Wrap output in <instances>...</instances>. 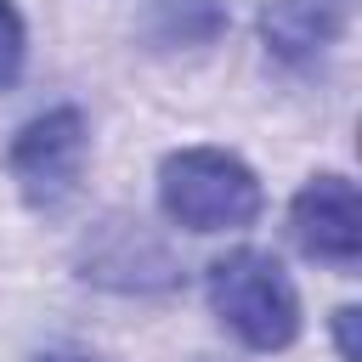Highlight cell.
<instances>
[{"label": "cell", "mask_w": 362, "mask_h": 362, "mask_svg": "<svg viewBox=\"0 0 362 362\" xmlns=\"http://www.w3.org/2000/svg\"><path fill=\"white\" fill-rule=\"evenodd\" d=\"M85 277L113 288H170L175 266L158 238H147L136 221H107L96 243H85Z\"/></svg>", "instance_id": "cell-5"}, {"label": "cell", "mask_w": 362, "mask_h": 362, "mask_svg": "<svg viewBox=\"0 0 362 362\" xmlns=\"http://www.w3.org/2000/svg\"><path fill=\"white\" fill-rule=\"evenodd\" d=\"M345 17H351V0H272L260 11V40L283 62H311L339 40Z\"/></svg>", "instance_id": "cell-6"}, {"label": "cell", "mask_w": 362, "mask_h": 362, "mask_svg": "<svg viewBox=\"0 0 362 362\" xmlns=\"http://www.w3.org/2000/svg\"><path fill=\"white\" fill-rule=\"evenodd\" d=\"M34 362H96V356H85V351H40Z\"/></svg>", "instance_id": "cell-10"}, {"label": "cell", "mask_w": 362, "mask_h": 362, "mask_svg": "<svg viewBox=\"0 0 362 362\" xmlns=\"http://www.w3.org/2000/svg\"><path fill=\"white\" fill-rule=\"evenodd\" d=\"M23 51H28L23 17H17V6H11V0H0V85H11V79H17V68H23Z\"/></svg>", "instance_id": "cell-8"}, {"label": "cell", "mask_w": 362, "mask_h": 362, "mask_svg": "<svg viewBox=\"0 0 362 362\" xmlns=\"http://www.w3.org/2000/svg\"><path fill=\"white\" fill-rule=\"evenodd\" d=\"M85 158H90V130H85L79 107H51V113L28 119L17 130V141L6 147V170L28 209H62L79 192Z\"/></svg>", "instance_id": "cell-3"}, {"label": "cell", "mask_w": 362, "mask_h": 362, "mask_svg": "<svg viewBox=\"0 0 362 362\" xmlns=\"http://www.w3.org/2000/svg\"><path fill=\"white\" fill-rule=\"evenodd\" d=\"M226 28V0H153L141 17V34L158 51H181V45H209Z\"/></svg>", "instance_id": "cell-7"}, {"label": "cell", "mask_w": 362, "mask_h": 362, "mask_svg": "<svg viewBox=\"0 0 362 362\" xmlns=\"http://www.w3.org/2000/svg\"><path fill=\"white\" fill-rule=\"evenodd\" d=\"M288 226H294V243L311 260H328V266H356L362 260V204H356V187L334 170L311 175L294 192Z\"/></svg>", "instance_id": "cell-4"}, {"label": "cell", "mask_w": 362, "mask_h": 362, "mask_svg": "<svg viewBox=\"0 0 362 362\" xmlns=\"http://www.w3.org/2000/svg\"><path fill=\"white\" fill-rule=\"evenodd\" d=\"M209 311L249 351H288L300 339V294L266 249H232L209 266Z\"/></svg>", "instance_id": "cell-2"}, {"label": "cell", "mask_w": 362, "mask_h": 362, "mask_svg": "<svg viewBox=\"0 0 362 362\" xmlns=\"http://www.w3.org/2000/svg\"><path fill=\"white\" fill-rule=\"evenodd\" d=\"M158 204L187 232H238L255 226L266 192L243 158L221 147H181L158 164Z\"/></svg>", "instance_id": "cell-1"}, {"label": "cell", "mask_w": 362, "mask_h": 362, "mask_svg": "<svg viewBox=\"0 0 362 362\" xmlns=\"http://www.w3.org/2000/svg\"><path fill=\"white\" fill-rule=\"evenodd\" d=\"M334 339H339V356L345 362H362V351H356V305H339L334 311Z\"/></svg>", "instance_id": "cell-9"}]
</instances>
